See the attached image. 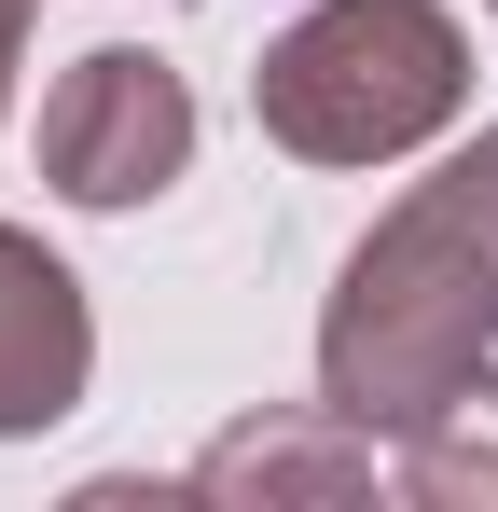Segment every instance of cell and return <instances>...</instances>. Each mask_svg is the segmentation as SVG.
Returning a JSON list of instances; mask_svg holds the SVG:
<instances>
[{
  "label": "cell",
  "instance_id": "cell-5",
  "mask_svg": "<svg viewBox=\"0 0 498 512\" xmlns=\"http://www.w3.org/2000/svg\"><path fill=\"white\" fill-rule=\"evenodd\" d=\"M14 56H28V0H0V111H14Z\"/></svg>",
  "mask_w": 498,
  "mask_h": 512
},
{
  "label": "cell",
  "instance_id": "cell-6",
  "mask_svg": "<svg viewBox=\"0 0 498 512\" xmlns=\"http://www.w3.org/2000/svg\"><path fill=\"white\" fill-rule=\"evenodd\" d=\"M485 14H498V0H485Z\"/></svg>",
  "mask_w": 498,
  "mask_h": 512
},
{
  "label": "cell",
  "instance_id": "cell-4",
  "mask_svg": "<svg viewBox=\"0 0 498 512\" xmlns=\"http://www.w3.org/2000/svg\"><path fill=\"white\" fill-rule=\"evenodd\" d=\"M97 374V319H83V277L28 222H0V443L56 429Z\"/></svg>",
  "mask_w": 498,
  "mask_h": 512
},
{
  "label": "cell",
  "instance_id": "cell-3",
  "mask_svg": "<svg viewBox=\"0 0 498 512\" xmlns=\"http://www.w3.org/2000/svg\"><path fill=\"white\" fill-rule=\"evenodd\" d=\"M194 167V84L139 56V42H97L70 84L42 97V180L70 208H139Z\"/></svg>",
  "mask_w": 498,
  "mask_h": 512
},
{
  "label": "cell",
  "instance_id": "cell-2",
  "mask_svg": "<svg viewBox=\"0 0 498 512\" xmlns=\"http://www.w3.org/2000/svg\"><path fill=\"white\" fill-rule=\"evenodd\" d=\"M457 97H471V42L443 0H305L249 70L263 139L305 167H388L457 125Z\"/></svg>",
  "mask_w": 498,
  "mask_h": 512
},
{
  "label": "cell",
  "instance_id": "cell-1",
  "mask_svg": "<svg viewBox=\"0 0 498 512\" xmlns=\"http://www.w3.org/2000/svg\"><path fill=\"white\" fill-rule=\"evenodd\" d=\"M319 402L360 429H457L498 402V125L346 250L319 305Z\"/></svg>",
  "mask_w": 498,
  "mask_h": 512
}]
</instances>
